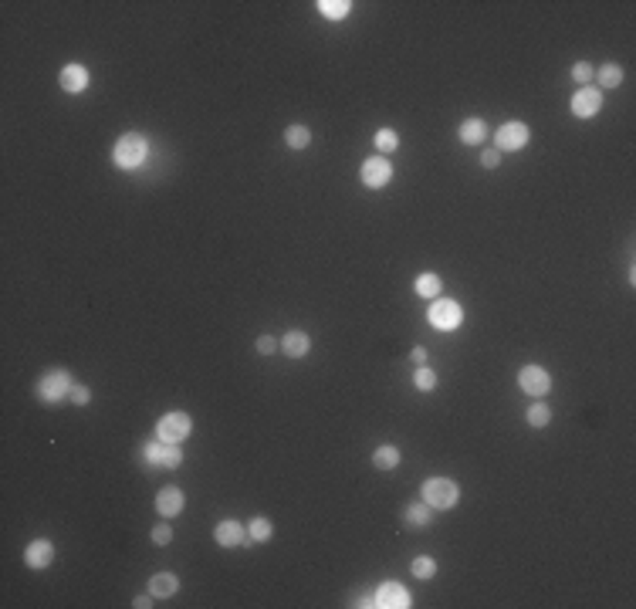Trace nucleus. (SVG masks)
<instances>
[{
    "mask_svg": "<svg viewBox=\"0 0 636 609\" xmlns=\"http://www.w3.org/2000/svg\"><path fill=\"white\" fill-rule=\"evenodd\" d=\"M254 349L261 355H271V352H278V339H274V335H261V339L254 342Z\"/></svg>",
    "mask_w": 636,
    "mask_h": 609,
    "instance_id": "32",
    "label": "nucleus"
},
{
    "mask_svg": "<svg viewBox=\"0 0 636 609\" xmlns=\"http://www.w3.org/2000/svg\"><path fill=\"white\" fill-rule=\"evenodd\" d=\"M359 176H362V183H366L369 190H379V186H386L393 180V166H389L386 156H369V159H362Z\"/></svg>",
    "mask_w": 636,
    "mask_h": 609,
    "instance_id": "8",
    "label": "nucleus"
},
{
    "mask_svg": "<svg viewBox=\"0 0 636 609\" xmlns=\"http://www.w3.org/2000/svg\"><path fill=\"white\" fill-rule=\"evenodd\" d=\"M595 82H599V92H603V88H620L622 85V68L616 65V61H606L603 68L595 71Z\"/></svg>",
    "mask_w": 636,
    "mask_h": 609,
    "instance_id": "21",
    "label": "nucleus"
},
{
    "mask_svg": "<svg viewBox=\"0 0 636 609\" xmlns=\"http://www.w3.org/2000/svg\"><path fill=\"white\" fill-rule=\"evenodd\" d=\"M372 468H376V470L399 468V447H393V443H382V447H376V451H372Z\"/></svg>",
    "mask_w": 636,
    "mask_h": 609,
    "instance_id": "19",
    "label": "nucleus"
},
{
    "mask_svg": "<svg viewBox=\"0 0 636 609\" xmlns=\"http://www.w3.org/2000/svg\"><path fill=\"white\" fill-rule=\"evenodd\" d=\"M180 589V579L173 576V572H156L153 579H149V593L156 595V599H166V595H173Z\"/></svg>",
    "mask_w": 636,
    "mask_h": 609,
    "instance_id": "18",
    "label": "nucleus"
},
{
    "mask_svg": "<svg viewBox=\"0 0 636 609\" xmlns=\"http://www.w3.org/2000/svg\"><path fill=\"white\" fill-rule=\"evenodd\" d=\"M481 163L487 166V170H497V163H501V153H497V149H484V153H481Z\"/></svg>",
    "mask_w": 636,
    "mask_h": 609,
    "instance_id": "34",
    "label": "nucleus"
},
{
    "mask_svg": "<svg viewBox=\"0 0 636 609\" xmlns=\"http://www.w3.org/2000/svg\"><path fill=\"white\" fill-rule=\"evenodd\" d=\"M190 433H193V420H190V413L173 410V413H166V416L156 424V437L166 440V443H180V440H186Z\"/></svg>",
    "mask_w": 636,
    "mask_h": 609,
    "instance_id": "5",
    "label": "nucleus"
},
{
    "mask_svg": "<svg viewBox=\"0 0 636 609\" xmlns=\"http://www.w3.org/2000/svg\"><path fill=\"white\" fill-rule=\"evenodd\" d=\"M284 142H288V149L301 153V149H308L311 129L308 126H288V129H284Z\"/></svg>",
    "mask_w": 636,
    "mask_h": 609,
    "instance_id": "22",
    "label": "nucleus"
},
{
    "mask_svg": "<svg viewBox=\"0 0 636 609\" xmlns=\"http://www.w3.org/2000/svg\"><path fill=\"white\" fill-rule=\"evenodd\" d=\"M61 88H65L68 95L85 92L88 88V68L85 65H65V68H61Z\"/></svg>",
    "mask_w": 636,
    "mask_h": 609,
    "instance_id": "16",
    "label": "nucleus"
},
{
    "mask_svg": "<svg viewBox=\"0 0 636 609\" xmlns=\"http://www.w3.org/2000/svg\"><path fill=\"white\" fill-rule=\"evenodd\" d=\"M24 562H28L31 568H48L55 562V545L48 539H34L28 545V552H24Z\"/></svg>",
    "mask_w": 636,
    "mask_h": 609,
    "instance_id": "15",
    "label": "nucleus"
},
{
    "mask_svg": "<svg viewBox=\"0 0 636 609\" xmlns=\"http://www.w3.org/2000/svg\"><path fill=\"white\" fill-rule=\"evenodd\" d=\"M213 541L217 545H224V549H241L244 541H247V532H244L241 522H234V518H227L213 528Z\"/></svg>",
    "mask_w": 636,
    "mask_h": 609,
    "instance_id": "11",
    "label": "nucleus"
},
{
    "mask_svg": "<svg viewBox=\"0 0 636 609\" xmlns=\"http://www.w3.org/2000/svg\"><path fill=\"white\" fill-rule=\"evenodd\" d=\"M71 399H75L78 406H85L88 399H92V389H88V386H82V383H75V389H71Z\"/></svg>",
    "mask_w": 636,
    "mask_h": 609,
    "instance_id": "33",
    "label": "nucleus"
},
{
    "mask_svg": "<svg viewBox=\"0 0 636 609\" xmlns=\"http://www.w3.org/2000/svg\"><path fill=\"white\" fill-rule=\"evenodd\" d=\"M524 420H528V426H545L551 420V410L545 406V403H541V399H538V403H532V406H528Z\"/></svg>",
    "mask_w": 636,
    "mask_h": 609,
    "instance_id": "26",
    "label": "nucleus"
},
{
    "mask_svg": "<svg viewBox=\"0 0 636 609\" xmlns=\"http://www.w3.org/2000/svg\"><path fill=\"white\" fill-rule=\"evenodd\" d=\"M183 505H186V495L176 487V484L163 487V491L156 495V511H159L163 518H176V514L183 511Z\"/></svg>",
    "mask_w": 636,
    "mask_h": 609,
    "instance_id": "12",
    "label": "nucleus"
},
{
    "mask_svg": "<svg viewBox=\"0 0 636 609\" xmlns=\"http://www.w3.org/2000/svg\"><path fill=\"white\" fill-rule=\"evenodd\" d=\"M420 495H424V501L430 505V508L447 511L460 501V484L451 481V478H430V481H424Z\"/></svg>",
    "mask_w": 636,
    "mask_h": 609,
    "instance_id": "1",
    "label": "nucleus"
},
{
    "mask_svg": "<svg viewBox=\"0 0 636 609\" xmlns=\"http://www.w3.org/2000/svg\"><path fill=\"white\" fill-rule=\"evenodd\" d=\"M518 386H522L528 397H535L541 399L545 393L551 389V376H549V369H541V366H524L522 372H518Z\"/></svg>",
    "mask_w": 636,
    "mask_h": 609,
    "instance_id": "9",
    "label": "nucleus"
},
{
    "mask_svg": "<svg viewBox=\"0 0 636 609\" xmlns=\"http://www.w3.org/2000/svg\"><path fill=\"white\" fill-rule=\"evenodd\" d=\"M413 288H416V295H420V298H440V291H443V281H440L433 271H424V274L413 281Z\"/></svg>",
    "mask_w": 636,
    "mask_h": 609,
    "instance_id": "20",
    "label": "nucleus"
},
{
    "mask_svg": "<svg viewBox=\"0 0 636 609\" xmlns=\"http://www.w3.org/2000/svg\"><path fill=\"white\" fill-rule=\"evenodd\" d=\"M430 522H433V514H430V505H426V501H416V505L406 508V524H410V528H426Z\"/></svg>",
    "mask_w": 636,
    "mask_h": 609,
    "instance_id": "23",
    "label": "nucleus"
},
{
    "mask_svg": "<svg viewBox=\"0 0 636 609\" xmlns=\"http://www.w3.org/2000/svg\"><path fill=\"white\" fill-rule=\"evenodd\" d=\"M413 383H416L420 393H430V389H437V372H433L430 366H420L416 369V376H413Z\"/></svg>",
    "mask_w": 636,
    "mask_h": 609,
    "instance_id": "28",
    "label": "nucleus"
},
{
    "mask_svg": "<svg viewBox=\"0 0 636 609\" xmlns=\"http://www.w3.org/2000/svg\"><path fill=\"white\" fill-rule=\"evenodd\" d=\"M318 11H322L328 21H342V17H349L352 4H349V0H318Z\"/></svg>",
    "mask_w": 636,
    "mask_h": 609,
    "instance_id": "24",
    "label": "nucleus"
},
{
    "mask_svg": "<svg viewBox=\"0 0 636 609\" xmlns=\"http://www.w3.org/2000/svg\"><path fill=\"white\" fill-rule=\"evenodd\" d=\"M572 78H576L579 85H589V82L595 78L593 65H589V61H579V65H572Z\"/></svg>",
    "mask_w": 636,
    "mask_h": 609,
    "instance_id": "30",
    "label": "nucleus"
},
{
    "mask_svg": "<svg viewBox=\"0 0 636 609\" xmlns=\"http://www.w3.org/2000/svg\"><path fill=\"white\" fill-rule=\"evenodd\" d=\"M410 359L416 362V366H426V349H420V345H416V349L410 352Z\"/></svg>",
    "mask_w": 636,
    "mask_h": 609,
    "instance_id": "36",
    "label": "nucleus"
},
{
    "mask_svg": "<svg viewBox=\"0 0 636 609\" xmlns=\"http://www.w3.org/2000/svg\"><path fill=\"white\" fill-rule=\"evenodd\" d=\"M153 599H156L153 593H149V595H136V599H132V606H136V609H149V606H153Z\"/></svg>",
    "mask_w": 636,
    "mask_h": 609,
    "instance_id": "35",
    "label": "nucleus"
},
{
    "mask_svg": "<svg viewBox=\"0 0 636 609\" xmlns=\"http://www.w3.org/2000/svg\"><path fill=\"white\" fill-rule=\"evenodd\" d=\"M71 389H75V383H71L68 369H51V372H44L41 379H38V397L44 403H58V399L71 397Z\"/></svg>",
    "mask_w": 636,
    "mask_h": 609,
    "instance_id": "3",
    "label": "nucleus"
},
{
    "mask_svg": "<svg viewBox=\"0 0 636 609\" xmlns=\"http://www.w3.org/2000/svg\"><path fill=\"white\" fill-rule=\"evenodd\" d=\"M413 576H416V579H433V576H437V562H433V559H430V555H420V559H413Z\"/></svg>",
    "mask_w": 636,
    "mask_h": 609,
    "instance_id": "27",
    "label": "nucleus"
},
{
    "mask_svg": "<svg viewBox=\"0 0 636 609\" xmlns=\"http://www.w3.org/2000/svg\"><path fill=\"white\" fill-rule=\"evenodd\" d=\"M271 535H274V524H271V518H251V524H247V539L251 541H268Z\"/></svg>",
    "mask_w": 636,
    "mask_h": 609,
    "instance_id": "25",
    "label": "nucleus"
},
{
    "mask_svg": "<svg viewBox=\"0 0 636 609\" xmlns=\"http://www.w3.org/2000/svg\"><path fill=\"white\" fill-rule=\"evenodd\" d=\"M457 136H460V142H464V146H481V142L487 139V126H484L481 119H464Z\"/></svg>",
    "mask_w": 636,
    "mask_h": 609,
    "instance_id": "17",
    "label": "nucleus"
},
{
    "mask_svg": "<svg viewBox=\"0 0 636 609\" xmlns=\"http://www.w3.org/2000/svg\"><path fill=\"white\" fill-rule=\"evenodd\" d=\"M153 541H156V545H170V541H173V524L170 522L156 524V528H153Z\"/></svg>",
    "mask_w": 636,
    "mask_h": 609,
    "instance_id": "31",
    "label": "nucleus"
},
{
    "mask_svg": "<svg viewBox=\"0 0 636 609\" xmlns=\"http://www.w3.org/2000/svg\"><path fill=\"white\" fill-rule=\"evenodd\" d=\"M146 153H149V142H146V136H139V132L119 136V142H115V149H112L115 163H119L122 170H136V166H142Z\"/></svg>",
    "mask_w": 636,
    "mask_h": 609,
    "instance_id": "2",
    "label": "nucleus"
},
{
    "mask_svg": "<svg viewBox=\"0 0 636 609\" xmlns=\"http://www.w3.org/2000/svg\"><path fill=\"white\" fill-rule=\"evenodd\" d=\"M599 109H603V92H599V88L582 85L579 92L572 95V115H576V119H593Z\"/></svg>",
    "mask_w": 636,
    "mask_h": 609,
    "instance_id": "10",
    "label": "nucleus"
},
{
    "mask_svg": "<svg viewBox=\"0 0 636 609\" xmlns=\"http://www.w3.org/2000/svg\"><path fill=\"white\" fill-rule=\"evenodd\" d=\"M464 322V308H460V301H453V298H437L433 305H430V325L440 328V332H453V328H460Z\"/></svg>",
    "mask_w": 636,
    "mask_h": 609,
    "instance_id": "4",
    "label": "nucleus"
},
{
    "mask_svg": "<svg viewBox=\"0 0 636 609\" xmlns=\"http://www.w3.org/2000/svg\"><path fill=\"white\" fill-rule=\"evenodd\" d=\"M278 349H281L288 359H301V355H308V349H311L308 332H301V328H291V332H284V339L278 342Z\"/></svg>",
    "mask_w": 636,
    "mask_h": 609,
    "instance_id": "14",
    "label": "nucleus"
},
{
    "mask_svg": "<svg viewBox=\"0 0 636 609\" xmlns=\"http://www.w3.org/2000/svg\"><path fill=\"white\" fill-rule=\"evenodd\" d=\"M528 126L524 122H505V126L497 129V136H495V149L497 153H518V149H524L528 146Z\"/></svg>",
    "mask_w": 636,
    "mask_h": 609,
    "instance_id": "7",
    "label": "nucleus"
},
{
    "mask_svg": "<svg viewBox=\"0 0 636 609\" xmlns=\"http://www.w3.org/2000/svg\"><path fill=\"white\" fill-rule=\"evenodd\" d=\"M142 457L153 464V468H163V470H173L183 464V451H180V443H166V440H159V443H146L142 447Z\"/></svg>",
    "mask_w": 636,
    "mask_h": 609,
    "instance_id": "6",
    "label": "nucleus"
},
{
    "mask_svg": "<svg viewBox=\"0 0 636 609\" xmlns=\"http://www.w3.org/2000/svg\"><path fill=\"white\" fill-rule=\"evenodd\" d=\"M376 606H382V609H406V606H413V603H410V593H406L399 582H386V586H379V593H376Z\"/></svg>",
    "mask_w": 636,
    "mask_h": 609,
    "instance_id": "13",
    "label": "nucleus"
},
{
    "mask_svg": "<svg viewBox=\"0 0 636 609\" xmlns=\"http://www.w3.org/2000/svg\"><path fill=\"white\" fill-rule=\"evenodd\" d=\"M376 149H379V153H393V149H399V136H396L393 129H379V132H376Z\"/></svg>",
    "mask_w": 636,
    "mask_h": 609,
    "instance_id": "29",
    "label": "nucleus"
}]
</instances>
